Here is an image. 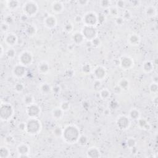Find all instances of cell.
<instances>
[{
	"instance_id": "6da1fadb",
	"label": "cell",
	"mask_w": 158,
	"mask_h": 158,
	"mask_svg": "<svg viewBox=\"0 0 158 158\" xmlns=\"http://www.w3.org/2000/svg\"><path fill=\"white\" fill-rule=\"evenodd\" d=\"M80 135L78 127L74 124H70L63 128L62 138L66 143L75 144L77 143Z\"/></svg>"
},
{
	"instance_id": "7a4b0ae2",
	"label": "cell",
	"mask_w": 158,
	"mask_h": 158,
	"mask_svg": "<svg viewBox=\"0 0 158 158\" xmlns=\"http://www.w3.org/2000/svg\"><path fill=\"white\" fill-rule=\"evenodd\" d=\"M42 125L38 118H29L26 122V132L30 135H38L41 130Z\"/></svg>"
},
{
	"instance_id": "3957f363",
	"label": "cell",
	"mask_w": 158,
	"mask_h": 158,
	"mask_svg": "<svg viewBox=\"0 0 158 158\" xmlns=\"http://www.w3.org/2000/svg\"><path fill=\"white\" fill-rule=\"evenodd\" d=\"M14 109L9 103H1L0 106V119L3 122L8 121L14 114Z\"/></svg>"
},
{
	"instance_id": "277c9868",
	"label": "cell",
	"mask_w": 158,
	"mask_h": 158,
	"mask_svg": "<svg viewBox=\"0 0 158 158\" xmlns=\"http://www.w3.org/2000/svg\"><path fill=\"white\" fill-rule=\"evenodd\" d=\"M22 9L23 14L27 16L28 18L34 17L38 13L39 6L36 1L29 0L24 3Z\"/></svg>"
},
{
	"instance_id": "5b68a950",
	"label": "cell",
	"mask_w": 158,
	"mask_h": 158,
	"mask_svg": "<svg viewBox=\"0 0 158 158\" xmlns=\"http://www.w3.org/2000/svg\"><path fill=\"white\" fill-rule=\"evenodd\" d=\"M83 17V23L84 26L96 27L98 24V14L95 11H88L82 16Z\"/></svg>"
},
{
	"instance_id": "8992f818",
	"label": "cell",
	"mask_w": 158,
	"mask_h": 158,
	"mask_svg": "<svg viewBox=\"0 0 158 158\" xmlns=\"http://www.w3.org/2000/svg\"><path fill=\"white\" fill-rule=\"evenodd\" d=\"M82 34L84 35L85 40L91 41L98 36V32L96 27H91L84 26L81 30Z\"/></svg>"
},
{
	"instance_id": "52a82bcc",
	"label": "cell",
	"mask_w": 158,
	"mask_h": 158,
	"mask_svg": "<svg viewBox=\"0 0 158 158\" xmlns=\"http://www.w3.org/2000/svg\"><path fill=\"white\" fill-rule=\"evenodd\" d=\"M18 59L19 64L27 67L32 64L34 61V56L30 51H24L20 53Z\"/></svg>"
},
{
	"instance_id": "ba28073f",
	"label": "cell",
	"mask_w": 158,
	"mask_h": 158,
	"mask_svg": "<svg viewBox=\"0 0 158 158\" xmlns=\"http://www.w3.org/2000/svg\"><path fill=\"white\" fill-rule=\"evenodd\" d=\"M130 119L126 115H121L116 119V126L120 130H126L130 126Z\"/></svg>"
},
{
	"instance_id": "9c48e42d",
	"label": "cell",
	"mask_w": 158,
	"mask_h": 158,
	"mask_svg": "<svg viewBox=\"0 0 158 158\" xmlns=\"http://www.w3.org/2000/svg\"><path fill=\"white\" fill-rule=\"evenodd\" d=\"M26 114L29 118H38L40 115L41 109L40 106L36 103L26 106Z\"/></svg>"
},
{
	"instance_id": "30bf717a",
	"label": "cell",
	"mask_w": 158,
	"mask_h": 158,
	"mask_svg": "<svg viewBox=\"0 0 158 158\" xmlns=\"http://www.w3.org/2000/svg\"><path fill=\"white\" fill-rule=\"evenodd\" d=\"M18 153V157L20 158H27L30 157V148L28 145L26 143H20L16 148Z\"/></svg>"
},
{
	"instance_id": "8fae6325",
	"label": "cell",
	"mask_w": 158,
	"mask_h": 158,
	"mask_svg": "<svg viewBox=\"0 0 158 158\" xmlns=\"http://www.w3.org/2000/svg\"><path fill=\"white\" fill-rule=\"evenodd\" d=\"M120 59L119 66L123 70H127L132 69L134 66V61L128 56H123Z\"/></svg>"
},
{
	"instance_id": "7c38bea8",
	"label": "cell",
	"mask_w": 158,
	"mask_h": 158,
	"mask_svg": "<svg viewBox=\"0 0 158 158\" xmlns=\"http://www.w3.org/2000/svg\"><path fill=\"white\" fill-rule=\"evenodd\" d=\"M12 74L17 78H22L27 74V67L20 64H16L12 68Z\"/></svg>"
},
{
	"instance_id": "4fadbf2b",
	"label": "cell",
	"mask_w": 158,
	"mask_h": 158,
	"mask_svg": "<svg viewBox=\"0 0 158 158\" xmlns=\"http://www.w3.org/2000/svg\"><path fill=\"white\" fill-rule=\"evenodd\" d=\"M93 74L96 80L101 81L106 78L107 76V70L103 66L98 65L95 68L93 71Z\"/></svg>"
},
{
	"instance_id": "5bb4252c",
	"label": "cell",
	"mask_w": 158,
	"mask_h": 158,
	"mask_svg": "<svg viewBox=\"0 0 158 158\" xmlns=\"http://www.w3.org/2000/svg\"><path fill=\"white\" fill-rule=\"evenodd\" d=\"M43 24L48 29L55 28L57 24V18L55 15L49 14L44 19Z\"/></svg>"
},
{
	"instance_id": "9a60e30c",
	"label": "cell",
	"mask_w": 158,
	"mask_h": 158,
	"mask_svg": "<svg viewBox=\"0 0 158 158\" xmlns=\"http://www.w3.org/2000/svg\"><path fill=\"white\" fill-rule=\"evenodd\" d=\"M4 41L7 45L12 47L18 42V36L13 32H8L5 35Z\"/></svg>"
},
{
	"instance_id": "2e32d148",
	"label": "cell",
	"mask_w": 158,
	"mask_h": 158,
	"mask_svg": "<svg viewBox=\"0 0 158 158\" xmlns=\"http://www.w3.org/2000/svg\"><path fill=\"white\" fill-rule=\"evenodd\" d=\"M51 9L53 13L56 14H61L64 10V5L63 3L60 1H53L51 4Z\"/></svg>"
},
{
	"instance_id": "e0dca14e",
	"label": "cell",
	"mask_w": 158,
	"mask_h": 158,
	"mask_svg": "<svg viewBox=\"0 0 158 158\" xmlns=\"http://www.w3.org/2000/svg\"><path fill=\"white\" fill-rule=\"evenodd\" d=\"M37 69H38V73L42 75H47L50 70V66L48 62L45 61L40 62L38 65H37Z\"/></svg>"
},
{
	"instance_id": "ac0fdd59",
	"label": "cell",
	"mask_w": 158,
	"mask_h": 158,
	"mask_svg": "<svg viewBox=\"0 0 158 158\" xmlns=\"http://www.w3.org/2000/svg\"><path fill=\"white\" fill-rule=\"evenodd\" d=\"M86 156L89 158H99L101 157V151L96 147H91L86 151Z\"/></svg>"
},
{
	"instance_id": "d6986e66",
	"label": "cell",
	"mask_w": 158,
	"mask_h": 158,
	"mask_svg": "<svg viewBox=\"0 0 158 158\" xmlns=\"http://www.w3.org/2000/svg\"><path fill=\"white\" fill-rule=\"evenodd\" d=\"M72 39L74 44L76 45H82L85 41L84 36L81 32H74L72 36Z\"/></svg>"
},
{
	"instance_id": "ffe728a7",
	"label": "cell",
	"mask_w": 158,
	"mask_h": 158,
	"mask_svg": "<svg viewBox=\"0 0 158 158\" xmlns=\"http://www.w3.org/2000/svg\"><path fill=\"white\" fill-rule=\"evenodd\" d=\"M144 14L148 18H153L157 16V8L153 5H149L147 6L144 8Z\"/></svg>"
},
{
	"instance_id": "44dd1931",
	"label": "cell",
	"mask_w": 158,
	"mask_h": 158,
	"mask_svg": "<svg viewBox=\"0 0 158 158\" xmlns=\"http://www.w3.org/2000/svg\"><path fill=\"white\" fill-rule=\"evenodd\" d=\"M127 41L128 43L130 45L136 47V46H138L140 45L141 42V38L138 34H132L128 36Z\"/></svg>"
},
{
	"instance_id": "7402d4cb",
	"label": "cell",
	"mask_w": 158,
	"mask_h": 158,
	"mask_svg": "<svg viewBox=\"0 0 158 158\" xmlns=\"http://www.w3.org/2000/svg\"><path fill=\"white\" fill-rule=\"evenodd\" d=\"M137 124H138V126L140 129H142L146 131L151 130V125L146 119L140 117L138 120H137Z\"/></svg>"
},
{
	"instance_id": "603a6c76",
	"label": "cell",
	"mask_w": 158,
	"mask_h": 158,
	"mask_svg": "<svg viewBox=\"0 0 158 158\" xmlns=\"http://www.w3.org/2000/svg\"><path fill=\"white\" fill-rule=\"evenodd\" d=\"M6 7L11 11L17 10L20 6V2L18 0H9L5 2Z\"/></svg>"
},
{
	"instance_id": "cb8c5ba5",
	"label": "cell",
	"mask_w": 158,
	"mask_h": 158,
	"mask_svg": "<svg viewBox=\"0 0 158 158\" xmlns=\"http://www.w3.org/2000/svg\"><path fill=\"white\" fill-rule=\"evenodd\" d=\"M64 113V112L62 111L59 107H58L53 109L51 112V115L54 119L56 120H59L63 118Z\"/></svg>"
},
{
	"instance_id": "d4e9b609",
	"label": "cell",
	"mask_w": 158,
	"mask_h": 158,
	"mask_svg": "<svg viewBox=\"0 0 158 158\" xmlns=\"http://www.w3.org/2000/svg\"><path fill=\"white\" fill-rule=\"evenodd\" d=\"M39 90L41 93L43 95H48L52 92V87L48 83L45 82L40 85Z\"/></svg>"
},
{
	"instance_id": "484cf974",
	"label": "cell",
	"mask_w": 158,
	"mask_h": 158,
	"mask_svg": "<svg viewBox=\"0 0 158 158\" xmlns=\"http://www.w3.org/2000/svg\"><path fill=\"white\" fill-rule=\"evenodd\" d=\"M141 69H142L144 73H151V72H153V70L154 69V65L152 62L149 61H146L143 63L142 66H141Z\"/></svg>"
},
{
	"instance_id": "4316f807",
	"label": "cell",
	"mask_w": 158,
	"mask_h": 158,
	"mask_svg": "<svg viewBox=\"0 0 158 158\" xmlns=\"http://www.w3.org/2000/svg\"><path fill=\"white\" fill-rule=\"evenodd\" d=\"M25 34L28 37H33L34 36L37 32L36 27L34 26V25H29L26 29H25Z\"/></svg>"
},
{
	"instance_id": "83f0119b",
	"label": "cell",
	"mask_w": 158,
	"mask_h": 158,
	"mask_svg": "<svg viewBox=\"0 0 158 158\" xmlns=\"http://www.w3.org/2000/svg\"><path fill=\"white\" fill-rule=\"evenodd\" d=\"M22 101L26 106L35 103V98L31 94H26L22 98Z\"/></svg>"
},
{
	"instance_id": "f1b7e54d",
	"label": "cell",
	"mask_w": 158,
	"mask_h": 158,
	"mask_svg": "<svg viewBox=\"0 0 158 158\" xmlns=\"http://www.w3.org/2000/svg\"><path fill=\"white\" fill-rule=\"evenodd\" d=\"M128 117L130 119H132L134 120H137L140 117H141V113L138 109L136 108H133L130 111L128 114Z\"/></svg>"
},
{
	"instance_id": "f546056e",
	"label": "cell",
	"mask_w": 158,
	"mask_h": 158,
	"mask_svg": "<svg viewBox=\"0 0 158 158\" xmlns=\"http://www.w3.org/2000/svg\"><path fill=\"white\" fill-rule=\"evenodd\" d=\"M11 156V150L9 148L2 146L0 148V158H9Z\"/></svg>"
},
{
	"instance_id": "4dcf8cb0",
	"label": "cell",
	"mask_w": 158,
	"mask_h": 158,
	"mask_svg": "<svg viewBox=\"0 0 158 158\" xmlns=\"http://www.w3.org/2000/svg\"><path fill=\"white\" fill-rule=\"evenodd\" d=\"M111 96V91L107 88H103L99 91V97L104 101L109 99Z\"/></svg>"
},
{
	"instance_id": "1f68e13d",
	"label": "cell",
	"mask_w": 158,
	"mask_h": 158,
	"mask_svg": "<svg viewBox=\"0 0 158 158\" xmlns=\"http://www.w3.org/2000/svg\"><path fill=\"white\" fill-rule=\"evenodd\" d=\"M120 88H121L123 90H127L129 88L130 86V82L128 80L127 78H121L120 80L119 81L118 84H117Z\"/></svg>"
},
{
	"instance_id": "d6a6232c",
	"label": "cell",
	"mask_w": 158,
	"mask_h": 158,
	"mask_svg": "<svg viewBox=\"0 0 158 158\" xmlns=\"http://www.w3.org/2000/svg\"><path fill=\"white\" fill-rule=\"evenodd\" d=\"M112 2L109 0H101L99 2V5L104 9H108L111 7Z\"/></svg>"
},
{
	"instance_id": "836d02e7",
	"label": "cell",
	"mask_w": 158,
	"mask_h": 158,
	"mask_svg": "<svg viewBox=\"0 0 158 158\" xmlns=\"http://www.w3.org/2000/svg\"><path fill=\"white\" fill-rule=\"evenodd\" d=\"M108 14H109L110 16H111L112 17L114 18H117L119 17V10L117 9L115 6L113 7L111 6L109 9H108Z\"/></svg>"
},
{
	"instance_id": "e575fe53",
	"label": "cell",
	"mask_w": 158,
	"mask_h": 158,
	"mask_svg": "<svg viewBox=\"0 0 158 158\" xmlns=\"http://www.w3.org/2000/svg\"><path fill=\"white\" fill-rule=\"evenodd\" d=\"M88 138L85 135H80V137L78 140L77 143L80 145V146H85L88 143Z\"/></svg>"
},
{
	"instance_id": "d590c367",
	"label": "cell",
	"mask_w": 158,
	"mask_h": 158,
	"mask_svg": "<svg viewBox=\"0 0 158 158\" xmlns=\"http://www.w3.org/2000/svg\"><path fill=\"white\" fill-rule=\"evenodd\" d=\"M82 71L85 75H88L92 72V68L89 63H85L82 65Z\"/></svg>"
},
{
	"instance_id": "8d00e7d4",
	"label": "cell",
	"mask_w": 158,
	"mask_h": 158,
	"mask_svg": "<svg viewBox=\"0 0 158 158\" xmlns=\"http://www.w3.org/2000/svg\"><path fill=\"white\" fill-rule=\"evenodd\" d=\"M5 143L7 145H9V146H12L16 143V140L12 135H8L5 136Z\"/></svg>"
},
{
	"instance_id": "74e56055",
	"label": "cell",
	"mask_w": 158,
	"mask_h": 158,
	"mask_svg": "<svg viewBox=\"0 0 158 158\" xmlns=\"http://www.w3.org/2000/svg\"><path fill=\"white\" fill-rule=\"evenodd\" d=\"M62 133H63V128L59 126L56 127L53 130V135L57 138H62Z\"/></svg>"
},
{
	"instance_id": "f35d334b",
	"label": "cell",
	"mask_w": 158,
	"mask_h": 158,
	"mask_svg": "<svg viewBox=\"0 0 158 158\" xmlns=\"http://www.w3.org/2000/svg\"><path fill=\"white\" fill-rule=\"evenodd\" d=\"M126 144L128 148L131 149L132 148L136 146V140L134 137H129L126 140Z\"/></svg>"
},
{
	"instance_id": "ab89813d",
	"label": "cell",
	"mask_w": 158,
	"mask_h": 158,
	"mask_svg": "<svg viewBox=\"0 0 158 158\" xmlns=\"http://www.w3.org/2000/svg\"><path fill=\"white\" fill-rule=\"evenodd\" d=\"M5 55L7 56V58H9L10 59H14L16 55V51L15 49L13 48H10L7 49V50L5 53Z\"/></svg>"
},
{
	"instance_id": "60d3db41",
	"label": "cell",
	"mask_w": 158,
	"mask_h": 158,
	"mask_svg": "<svg viewBox=\"0 0 158 158\" xmlns=\"http://www.w3.org/2000/svg\"><path fill=\"white\" fill-rule=\"evenodd\" d=\"M14 89L17 93H20L23 92V91L25 89V85L21 82H18L14 85Z\"/></svg>"
},
{
	"instance_id": "b9f144b4",
	"label": "cell",
	"mask_w": 158,
	"mask_h": 158,
	"mask_svg": "<svg viewBox=\"0 0 158 158\" xmlns=\"http://www.w3.org/2000/svg\"><path fill=\"white\" fill-rule=\"evenodd\" d=\"M59 107L64 112L68 111L70 108V103L67 101H63L60 103Z\"/></svg>"
},
{
	"instance_id": "7bdbcfd3",
	"label": "cell",
	"mask_w": 158,
	"mask_h": 158,
	"mask_svg": "<svg viewBox=\"0 0 158 158\" xmlns=\"http://www.w3.org/2000/svg\"><path fill=\"white\" fill-rule=\"evenodd\" d=\"M74 26L72 23L71 22H68L66 23L64 26V30L66 32L68 33V34H70V33H72L74 30Z\"/></svg>"
},
{
	"instance_id": "ee69618b",
	"label": "cell",
	"mask_w": 158,
	"mask_h": 158,
	"mask_svg": "<svg viewBox=\"0 0 158 158\" xmlns=\"http://www.w3.org/2000/svg\"><path fill=\"white\" fill-rule=\"evenodd\" d=\"M149 90L150 93L153 94H156L158 91V85L157 83L153 82L149 86Z\"/></svg>"
},
{
	"instance_id": "f6af8a7d",
	"label": "cell",
	"mask_w": 158,
	"mask_h": 158,
	"mask_svg": "<svg viewBox=\"0 0 158 158\" xmlns=\"http://www.w3.org/2000/svg\"><path fill=\"white\" fill-rule=\"evenodd\" d=\"M90 43H91V45L93 47L98 48L100 47L101 45V41L100 38H99L98 36H97L95 38H94L93 40H91L90 41Z\"/></svg>"
},
{
	"instance_id": "bcb514c9",
	"label": "cell",
	"mask_w": 158,
	"mask_h": 158,
	"mask_svg": "<svg viewBox=\"0 0 158 158\" xmlns=\"http://www.w3.org/2000/svg\"><path fill=\"white\" fill-rule=\"evenodd\" d=\"M10 28V26L6 24L5 22H2L1 24V30L3 33H5V34H7L8 33V31H9Z\"/></svg>"
},
{
	"instance_id": "7dc6e473",
	"label": "cell",
	"mask_w": 158,
	"mask_h": 158,
	"mask_svg": "<svg viewBox=\"0 0 158 158\" xmlns=\"http://www.w3.org/2000/svg\"><path fill=\"white\" fill-rule=\"evenodd\" d=\"M14 21V18L10 14L6 15L5 17V19H4V22L7 24L8 25H9V26H11V24H13Z\"/></svg>"
},
{
	"instance_id": "c3c4849f",
	"label": "cell",
	"mask_w": 158,
	"mask_h": 158,
	"mask_svg": "<svg viewBox=\"0 0 158 158\" xmlns=\"http://www.w3.org/2000/svg\"><path fill=\"white\" fill-rule=\"evenodd\" d=\"M115 7H117L119 10L124 9L125 7H126V1H123V0L117 1L115 2Z\"/></svg>"
},
{
	"instance_id": "681fc988",
	"label": "cell",
	"mask_w": 158,
	"mask_h": 158,
	"mask_svg": "<svg viewBox=\"0 0 158 158\" xmlns=\"http://www.w3.org/2000/svg\"><path fill=\"white\" fill-rule=\"evenodd\" d=\"M122 18L125 20H129L132 18V12L128 9H125L123 12Z\"/></svg>"
},
{
	"instance_id": "f907efd6",
	"label": "cell",
	"mask_w": 158,
	"mask_h": 158,
	"mask_svg": "<svg viewBox=\"0 0 158 158\" xmlns=\"http://www.w3.org/2000/svg\"><path fill=\"white\" fill-rule=\"evenodd\" d=\"M106 16L105 14H98V24H102L106 21Z\"/></svg>"
},
{
	"instance_id": "816d5d0a",
	"label": "cell",
	"mask_w": 158,
	"mask_h": 158,
	"mask_svg": "<svg viewBox=\"0 0 158 158\" xmlns=\"http://www.w3.org/2000/svg\"><path fill=\"white\" fill-rule=\"evenodd\" d=\"M124 22H125V20L122 17H121V16H119V17L116 18L115 19V23L117 26H122V25L124 24Z\"/></svg>"
},
{
	"instance_id": "f5cc1de1",
	"label": "cell",
	"mask_w": 158,
	"mask_h": 158,
	"mask_svg": "<svg viewBox=\"0 0 158 158\" xmlns=\"http://www.w3.org/2000/svg\"><path fill=\"white\" fill-rule=\"evenodd\" d=\"M122 89L120 88V87L118 85H116L114 86L113 88V91L115 95H120L121 94L122 92Z\"/></svg>"
},
{
	"instance_id": "db71d44e",
	"label": "cell",
	"mask_w": 158,
	"mask_h": 158,
	"mask_svg": "<svg viewBox=\"0 0 158 158\" xmlns=\"http://www.w3.org/2000/svg\"><path fill=\"white\" fill-rule=\"evenodd\" d=\"M18 129L21 131V132H24L26 131V122H20L18 124Z\"/></svg>"
},
{
	"instance_id": "11a10c76",
	"label": "cell",
	"mask_w": 158,
	"mask_h": 158,
	"mask_svg": "<svg viewBox=\"0 0 158 158\" xmlns=\"http://www.w3.org/2000/svg\"><path fill=\"white\" fill-rule=\"evenodd\" d=\"M61 91V88L59 85H56L55 86L52 87V92H53L55 94L60 93Z\"/></svg>"
},
{
	"instance_id": "9f6ffc18",
	"label": "cell",
	"mask_w": 158,
	"mask_h": 158,
	"mask_svg": "<svg viewBox=\"0 0 158 158\" xmlns=\"http://www.w3.org/2000/svg\"><path fill=\"white\" fill-rule=\"evenodd\" d=\"M119 107V103L115 101H112L110 103V108L113 109H117Z\"/></svg>"
},
{
	"instance_id": "6f0895ef",
	"label": "cell",
	"mask_w": 158,
	"mask_h": 158,
	"mask_svg": "<svg viewBox=\"0 0 158 158\" xmlns=\"http://www.w3.org/2000/svg\"><path fill=\"white\" fill-rule=\"evenodd\" d=\"M74 21L77 24H79L83 22V17L80 15H77L75 16L74 18Z\"/></svg>"
},
{
	"instance_id": "680465c9",
	"label": "cell",
	"mask_w": 158,
	"mask_h": 158,
	"mask_svg": "<svg viewBox=\"0 0 158 158\" xmlns=\"http://www.w3.org/2000/svg\"><path fill=\"white\" fill-rule=\"evenodd\" d=\"M90 3L88 0H79L77 1V3L78 5L80 6H86Z\"/></svg>"
},
{
	"instance_id": "91938a15",
	"label": "cell",
	"mask_w": 158,
	"mask_h": 158,
	"mask_svg": "<svg viewBox=\"0 0 158 158\" xmlns=\"http://www.w3.org/2000/svg\"><path fill=\"white\" fill-rule=\"evenodd\" d=\"M94 85V87H95V89H98V88H100V87H101V81H99V80H96L95 82V83L93 84Z\"/></svg>"
},
{
	"instance_id": "94428289",
	"label": "cell",
	"mask_w": 158,
	"mask_h": 158,
	"mask_svg": "<svg viewBox=\"0 0 158 158\" xmlns=\"http://www.w3.org/2000/svg\"><path fill=\"white\" fill-rule=\"evenodd\" d=\"M29 18L27 16H26V14H22L21 16H20V21H22V22H26L27 20V19H28Z\"/></svg>"
},
{
	"instance_id": "6125c7cd",
	"label": "cell",
	"mask_w": 158,
	"mask_h": 158,
	"mask_svg": "<svg viewBox=\"0 0 158 158\" xmlns=\"http://www.w3.org/2000/svg\"><path fill=\"white\" fill-rule=\"evenodd\" d=\"M0 50H1V53H0V57L2 58L3 56L5 55V53H6V51H5V49H4L2 45H0Z\"/></svg>"
},
{
	"instance_id": "be15d7a7",
	"label": "cell",
	"mask_w": 158,
	"mask_h": 158,
	"mask_svg": "<svg viewBox=\"0 0 158 158\" xmlns=\"http://www.w3.org/2000/svg\"><path fill=\"white\" fill-rule=\"evenodd\" d=\"M130 151H131V153L132 155H136V154H137V153H138V149H137V148H136V146L130 149Z\"/></svg>"
},
{
	"instance_id": "e7e4bbea",
	"label": "cell",
	"mask_w": 158,
	"mask_h": 158,
	"mask_svg": "<svg viewBox=\"0 0 158 158\" xmlns=\"http://www.w3.org/2000/svg\"><path fill=\"white\" fill-rule=\"evenodd\" d=\"M130 3L133 6H139V5H140V1H132Z\"/></svg>"
},
{
	"instance_id": "03108f58",
	"label": "cell",
	"mask_w": 158,
	"mask_h": 158,
	"mask_svg": "<svg viewBox=\"0 0 158 158\" xmlns=\"http://www.w3.org/2000/svg\"><path fill=\"white\" fill-rule=\"evenodd\" d=\"M153 105H155L156 107L157 106V104H158V97H157V96L155 97V98H153Z\"/></svg>"
},
{
	"instance_id": "003e7915",
	"label": "cell",
	"mask_w": 158,
	"mask_h": 158,
	"mask_svg": "<svg viewBox=\"0 0 158 158\" xmlns=\"http://www.w3.org/2000/svg\"><path fill=\"white\" fill-rule=\"evenodd\" d=\"M109 114H110L109 109H105V111H104V114H105V115H109Z\"/></svg>"
}]
</instances>
